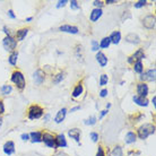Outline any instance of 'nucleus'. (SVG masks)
Segmentation results:
<instances>
[{
    "label": "nucleus",
    "instance_id": "nucleus-7",
    "mask_svg": "<svg viewBox=\"0 0 156 156\" xmlns=\"http://www.w3.org/2000/svg\"><path fill=\"white\" fill-rule=\"evenodd\" d=\"M155 20H156L155 15H148L143 20V25H144L147 30H154V28H155V24H156Z\"/></svg>",
    "mask_w": 156,
    "mask_h": 156
},
{
    "label": "nucleus",
    "instance_id": "nucleus-15",
    "mask_svg": "<svg viewBox=\"0 0 156 156\" xmlns=\"http://www.w3.org/2000/svg\"><path fill=\"white\" fill-rule=\"evenodd\" d=\"M102 14H103L102 9H98V8H94L93 10H92V12H90V22H93V23L98 22V20L101 18Z\"/></svg>",
    "mask_w": 156,
    "mask_h": 156
},
{
    "label": "nucleus",
    "instance_id": "nucleus-39",
    "mask_svg": "<svg viewBox=\"0 0 156 156\" xmlns=\"http://www.w3.org/2000/svg\"><path fill=\"white\" fill-rule=\"evenodd\" d=\"M4 113H5V104H4V101L0 100V117Z\"/></svg>",
    "mask_w": 156,
    "mask_h": 156
},
{
    "label": "nucleus",
    "instance_id": "nucleus-1",
    "mask_svg": "<svg viewBox=\"0 0 156 156\" xmlns=\"http://www.w3.org/2000/svg\"><path fill=\"white\" fill-rule=\"evenodd\" d=\"M155 133V125L154 123H146V125L140 126L137 129V135L140 139H146L148 136Z\"/></svg>",
    "mask_w": 156,
    "mask_h": 156
},
{
    "label": "nucleus",
    "instance_id": "nucleus-30",
    "mask_svg": "<svg viewBox=\"0 0 156 156\" xmlns=\"http://www.w3.org/2000/svg\"><path fill=\"white\" fill-rule=\"evenodd\" d=\"M108 82H109V77H108V75H105V74L101 75V78H100V85L105 86V85H108Z\"/></svg>",
    "mask_w": 156,
    "mask_h": 156
},
{
    "label": "nucleus",
    "instance_id": "nucleus-8",
    "mask_svg": "<svg viewBox=\"0 0 156 156\" xmlns=\"http://www.w3.org/2000/svg\"><path fill=\"white\" fill-rule=\"evenodd\" d=\"M144 58H145L144 50H143V49H138V50H137L133 55H130V57L128 58V62L133 63L135 61H141Z\"/></svg>",
    "mask_w": 156,
    "mask_h": 156
},
{
    "label": "nucleus",
    "instance_id": "nucleus-22",
    "mask_svg": "<svg viewBox=\"0 0 156 156\" xmlns=\"http://www.w3.org/2000/svg\"><path fill=\"white\" fill-rule=\"evenodd\" d=\"M110 41L111 43H113V44H119L120 43V40H121V33L119 31H114L111 35L109 36Z\"/></svg>",
    "mask_w": 156,
    "mask_h": 156
},
{
    "label": "nucleus",
    "instance_id": "nucleus-47",
    "mask_svg": "<svg viewBox=\"0 0 156 156\" xmlns=\"http://www.w3.org/2000/svg\"><path fill=\"white\" fill-rule=\"evenodd\" d=\"M49 119H50V114H49V113L45 114V115H44V121H45V122H48V121H49Z\"/></svg>",
    "mask_w": 156,
    "mask_h": 156
},
{
    "label": "nucleus",
    "instance_id": "nucleus-44",
    "mask_svg": "<svg viewBox=\"0 0 156 156\" xmlns=\"http://www.w3.org/2000/svg\"><path fill=\"white\" fill-rule=\"evenodd\" d=\"M108 112H109L108 110H103V111H101V114H100V119H102V118L104 117V115H106V114H108Z\"/></svg>",
    "mask_w": 156,
    "mask_h": 156
},
{
    "label": "nucleus",
    "instance_id": "nucleus-31",
    "mask_svg": "<svg viewBox=\"0 0 156 156\" xmlns=\"http://www.w3.org/2000/svg\"><path fill=\"white\" fill-rule=\"evenodd\" d=\"M112 156H122V148L121 146H115L112 151Z\"/></svg>",
    "mask_w": 156,
    "mask_h": 156
},
{
    "label": "nucleus",
    "instance_id": "nucleus-51",
    "mask_svg": "<svg viewBox=\"0 0 156 156\" xmlns=\"http://www.w3.org/2000/svg\"><path fill=\"white\" fill-rule=\"evenodd\" d=\"M1 126H2V118L0 117V128H1Z\"/></svg>",
    "mask_w": 156,
    "mask_h": 156
},
{
    "label": "nucleus",
    "instance_id": "nucleus-16",
    "mask_svg": "<svg viewBox=\"0 0 156 156\" xmlns=\"http://www.w3.org/2000/svg\"><path fill=\"white\" fill-rule=\"evenodd\" d=\"M96 61H98V65L101 67H105L108 65V58H106V55L103 52H100V51L96 53Z\"/></svg>",
    "mask_w": 156,
    "mask_h": 156
},
{
    "label": "nucleus",
    "instance_id": "nucleus-12",
    "mask_svg": "<svg viewBox=\"0 0 156 156\" xmlns=\"http://www.w3.org/2000/svg\"><path fill=\"white\" fill-rule=\"evenodd\" d=\"M33 78H34V82H35L37 85H41V84L44 82V79H45V74H44L43 70L37 69V70L34 73V75H33Z\"/></svg>",
    "mask_w": 156,
    "mask_h": 156
},
{
    "label": "nucleus",
    "instance_id": "nucleus-25",
    "mask_svg": "<svg viewBox=\"0 0 156 156\" xmlns=\"http://www.w3.org/2000/svg\"><path fill=\"white\" fill-rule=\"evenodd\" d=\"M17 59H18V52H17V51H14V52H12L10 55H9L8 61H9V63H10L12 66H16V65H17Z\"/></svg>",
    "mask_w": 156,
    "mask_h": 156
},
{
    "label": "nucleus",
    "instance_id": "nucleus-42",
    "mask_svg": "<svg viewBox=\"0 0 156 156\" xmlns=\"http://www.w3.org/2000/svg\"><path fill=\"white\" fill-rule=\"evenodd\" d=\"M20 138H22V140L27 141L28 139H30V133H23V135L20 136Z\"/></svg>",
    "mask_w": 156,
    "mask_h": 156
},
{
    "label": "nucleus",
    "instance_id": "nucleus-21",
    "mask_svg": "<svg viewBox=\"0 0 156 156\" xmlns=\"http://www.w3.org/2000/svg\"><path fill=\"white\" fill-rule=\"evenodd\" d=\"M30 139H32V143H41L42 141V133L41 131H32L30 133Z\"/></svg>",
    "mask_w": 156,
    "mask_h": 156
},
{
    "label": "nucleus",
    "instance_id": "nucleus-48",
    "mask_svg": "<svg viewBox=\"0 0 156 156\" xmlns=\"http://www.w3.org/2000/svg\"><path fill=\"white\" fill-rule=\"evenodd\" d=\"M115 2H117V1H115V0H106L105 1V4H115Z\"/></svg>",
    "mask_w": 156,
    "mask_h": 156
},
{
    "label": "nucleus",
    "instance_id": "nucleus-34",
    "mask_svg": "<svg viewBox=\"0 0 156 156\" xmlns=\"http://www.w3.org/2000/svg\"><path fill=\"white\" fill-rule=\"evenodd\" d=\"M90 139H92V141L93 143H98V133H90Z\"/></svg>",
    "mask_w": 156,
    "mask_h": 156
},
{
    "label": "nucleus",
    "instance_id": "nucleus-14",
    "mask_svg": "<svg viewBox=\"0 0 156 156\" xmlns=\"http://www.w3.org/2000/svg\"><path fill=\"white\" fill-rule=\"evenodd\" d=\"M58 147H67V140L63 133H59L55 136V148Z\"/></svg>",
    "mask_w": 156,
    "mask_h": 156
},
{
    "label": "nucleus",
    "instance_id": "nucleus-24",
    "mask_svg": "<svg viewBox=\"0 0 156 156\" xmlns=\"http://www.w3.org/2000/svg\"><path fill=\"white\" fill-rule=\"evenodd\" d=\"M136 133H133V131H129L127 135H126L125 137V141H126V144H133V143H135L136 141Z\"/></svg>",
    "mask_w": 156,
    "mask_h": 156
},
{
    "label": "nucleus",
    "instance_id": "nucleus-2",
    "mask_svg": "<svg viewBox=\"0 0 156 156\" xmlns=\"http://www.w3.org/2000/svg\"><path fill=\"white\" fill-rule=\"evenodd\" d=\"M12 82L17 86V88L20 90H24L26 86V82H25V77L22 71L15 70L12 74Z\"/></svg>",
    "mask_w": 156,
    "mask_h": 156
},
{
    "label": "nucleus",
    "instance_id": "nucleus-43",
    "mask_svg": "<svg viewBox=\"0 0 156 156\" xmlns=\"http://www.w3.org/2000/svg\"><path fill=\"white\" fill-rule=\"evenodd\" d=\"M8 16H9L10 18H12V20H15L16 18V16H15V14H14L12 10H8Z\"/></svg>",
    "mask_w": 156,
    "mask_h": 156
},
{
    "label": "nucleus",
    "instance_id": "nucleus-23",
    "mask_svg": "<svg viewBox=\"0 0 156 156\" xmlns=\"http://www.w3.org/2000/svg\"><path fill=\"white\" fill-rule=\"evenodd\" d=\"M83 90H84V86H83L82 83H79V84H77V86L74 88V90H73V93H71V95H73V98H79L80 95L83 94Z\"/></svg>",
    "mask_w": 156,
    "mask_h": 156
},
{
    "label": "nucleus",
    "instance_id": "nucleus-9",
    "mask_svg": "<svg viewBox=\"0 0 156 156\" xmlns=\"http://www.w3.org/2000/svg\"><path fill=\"white\" fill-rule=\"evenodd\" d=\"M136 92L138 96L146 98L148 95V86H147V84L146 83H139V84H137Z\"/></svg>",
    "mask_w": 156,
    "mask_h": 156
},
{
    "label": "nucleus",
    "instance_id": "nucleus-49",
    "mask_svg": "<svg viewBox=\"0 0 156 156\" xmlns=\"http://www.w3.org/2000/svg\"><path fill=\"white\" fill-rule=\"evenodd\" d=\"M152 102H153V105L155 106V105H156V103H155V102H156V96H153V100H152Z\"/></svg>",
    "mask_w": 156,
    "mask_h": 156
},
{
    "label": "nucleus",
    "instance_id": "nucleus-35",
    "mask_svg": "<svg viewBox=\"0 0 156 156\" xmlns=\"http://www.w3.org/2000/svg\"><path fill=\"white\" fill-rule=\"evenodd\" d=\"M98 49H100V45H98V41H92V50L98 52Z\"/></svg>",
    "mask_w": 156,
    "mask_h": 156
},
{
    "label": "nucleus",
    "instance_id": "nucleus-37",
    "mask_svg": "<svg viewBox=\"0 0 156 156\" xmlns=\"http://www.w3.org/2000/svg\"><path fill=\"white\" fill-rule=\"evenodd\" d=\"M96 156H105V153H104V149L102 146H98V152H96Z\"/></svg>",
    "mask_w": 156,
    "mask_h": 156
},
{
    "label": "nucleus",
    "instance_id": "nucleus-3",
    "mask_svg": "<svg viewBox=\"0 0 156 156\" xmlns=\"http://www.w3.org/2000/svg\"><path fill=\"white\" fill-rule=\"evenodd\" d=\"M43 113H44V110L41 108L37 104H33L28 108L27 110V117L30 120H36V119H40L42 117Z\"/></svg>",
    "mask_w": 156,
    "mask_h": 156
},
{
    "label": "nucleus",
    "instance_id": "nucleus-11",
    "mask_svg": "<svg viewBox=\"0 0 156 156\" xmlns=\"http://www.w3.org/2000/svg\"><path fill=\"white\" fill-rule=\"evenodd\" d=\"M80 135H82V131H80V129L78 128H73L68 131V136L71 137L73 139H75L79 145H80Z\"/></svg>",
    "mask_w": 156,
    "mask_h": 156
},
{
    "label": "nucleus",
    "instance_id": "nucleus-20",
    "mask_svg": "<svg viewBox=\"0 0 156 156\" xmlns=\"http://www.w3.org/2000/svg\"><path fill=\"white\" fill-rule=\"evenodd\" d=\"M133 100L137 105H139V106H147L148 105V101H147V98H141V96L135 95V96L133 98Z\"/></svg>",
    "mask_w": 156,
    "mask_h": 156
},
{
    "label": "nucleus",
    "instance_id": "nucleus-28",
    "mask_svg": "<svg viewBox=\"0 0 156 156\" xmlns=\"http://www.w3.org/2000/svg\"><path fill=\"white\" fill-rule=\"evenodd\" d=\"M110 44H111V41H110L109 36H108V37L102 39L98 45H100V48H102V49H108V48L110 47Z\"/></svg>",
    "mask_w": 156,
    "mask_h": 156
},
{
    "label": "nucleus",
    "instance_id": "nucleus-46",
    "mask_svg": "<svg viewBox=\"0 0 156 156\" xmlns=\"http://www.w3.org/2000/svg\"><path fill=\"white\" fill-rule=\"evenodd\" d=\"M4 32H5V34H6V36H8V35H10V32H9V30H8L6 26L4 27Z\"/></svg>",
    "mask_w": 156,
    "mask_h": 156
},
{
    "label": "nucleus",
    "instance_id": "nucleus-18",
    "mask_svg": "<svg viewBox=\"0 0 156 156\" xmlns=\"http://www.w3.org/2000/svg\"><path fill=\"white\" fill-rule=\"evenodd\" d=\"M28 31H30V28L27 27H24V28H20V30H18V31L16 32V41H23L25 37H26V35H27Z\"/></svg>",
    "mask_w": 156,
    "mask_h": 156
},
{
    "label": "nucleus",
    "instance_id": "nucleus-32",
    "mask_svg": "<svg viewBox=\"0 0 156 156\" xmlns=\"http://www.w3.org/2000/svg\"><path fill=\"white\" fill-rule=\"evenodd\" d=\"M84 123H85V125H87V126H93V125H95V123H96V118L94 117V115H92V117H90L88 119H86Z\"/></svg>",
    "mask_w": 156,
    "mask_h": 156
},
{
    "label": "nucleus",
    "instance_id": "nucleus-41",
    "mask_svg": "<svg viewBox=\"0 0 156 156\" xmlns=\"http://www.w3.org/2000/svg\"><path fill=\"white\" fill-rule=\"evenodd\" d=\"M108 94H109V90H106V88H103V90L100 92V96H101V98H105Z\"/></svg>",
    "mask_w": 156,
    "mask_h": 156
},
{
    "label": "nucleus",
    "instance_id": "nucleus-17",
    "mask_svg": "<svg viewBox=\"0 0 156 156\" xmlns=\"http://www.w3.org/2000/svg\"><path fill=\"white\" fill-rule=\"evenodd\" d=\"M66 115H67V109L66 108H62V109L59 110V112L57 113V115L55 118V121L57 123H61L66 119Z\"/></svg>",
    "mask_w": 156,
    "mask_h": 156
},
{
    "label": "nucleus",
    "instance_id": "nucleus-19",
    "mask_svg": "<svg viewBox=\"0 0 156 156\" xmlns=\"http://www.w3.org/2000/svg\"><path fill=\"white\" fill-rule=\"evenodd\" d=\"M126 41L129 43H133V44H139V43L141 42L140 37L137 35V34H135V33L128 34V35L126 36Z\"/></svg>",
    "mask_w": 156,
    "mask_h": 156
},
{
    "label": "nucleus",
    "instance_id": "nucleus-29",
    "mask_svg": "<svg viewBox=\"0 0 156 156\" xmlns=\"http://www.w3.org/2000/svg\"><path fill=\"white\" fill-rule=\"evenodd\" d=\"M63 78H65V73H59L58 75L53 76V83L55 84H59L60 82H62Z\"/></svg>",
    "mask_w": 156,
    "mask_h": 156
},
{
    "label": "nucleus",
    "instance_id": "nucleus-5",
    "mask_svg": "<svg viewBox=\"0 0 156 156\" xmlns=\"http://www.w3.org/2000/svg\"><path fill=\"white\" fill-rule=\"evenodd\" d=\"M42 141L47 145L48 147L51 148H55V136H53L50 133H42Z\"/></svg>",
    "mask_w": 156,
    "mask_h": 156
},
{
    "label": "nucleus",
    "instance_id": "nucleus-10",
    "mask_svg": "<svg viewBox=\"0 0 156 156\" xmlns=\"http://www.w3.org/2000/svg\"><path fill=\"white\" fill-rule=\"evenodd\" d=\"M4 153L6 155H12L15 153V143L12 140H8L4 145Z\"/></svg>",
    "mask_w": 156,
    "mask_h": 156
},
{
    "label": "nucleus",
    "instance_id": "nucleus-50",
    "mask_svg": "<svg viewBox=\"0 0 156 156\" xmlns=\"http://www.w3.org/2000/svg\"><path fill=\"white\" fill-rule=\"evenodd\" d=\"M32 20H33V17H27V18H26V22H31Z\"/></svg>",
    "mask_w": 156,
    "mask_h": 156
},
{
    "label": "nucleus",
    "instance_id": "nucleus-33",
    "mask_svg": "<svg viewBox=\"0 0 156 156\" xmlns=\"http://www.w3.org/2000/svg\"><path fill=\"white\" fill-rule=\"evenodd\" d=\"M146 4H147V1H145V0H140V1H137V2H135V4H133V6H135V8H141V7H144Z\"/></svg>",
    "mask_w": 156,
    "mask_h": 156
},
{
    "label": "nucleus",
    "instance_id": "nucleus-13",
    "mask_svg": "<svg viewBox=\"0 0 156 156\" xmlns=\"http://www.w3.org/2000/svg\"><path fill=\"white\" fill-rule=\"evenodd\" d=\"M59 31L60 32H65V33H70V34H77L78 32V27L76 26H73V25H62V26H60L59 27Z\"/></svg>",
    "mask_w": 156,
    "mask_h": 156
},
{
    "label": "nucleus",
    "instance_id": "nucleus-45",
    "mask_svg": "<svg viewBox=\"0 0 156 156\" xmlns=\"http://www.w3.org/2000/svg\"><path fill=\"white\" fill-rule=\"evenodd\" d=\"M77 110H80V105H77V106H74V108H71L70 112H75V111H77Z\"/></svg>",
    "mask_w": 156,
    "mask_h": 156
},
{
    "label": "nucleus",
    "instance_id": "nucleus-40",
    "mask_svg": "<svg viewBox=\"0 0 156 156\" xmlns=\"http://www.w3.org/2000/svg\"><path fill=\"white\" fill-rule=\"evenodd\" d=\"M67 4H68V1H67V0H61V1H59V2H58V5H57V8L65 7Z\"/></svg>",
    "mask_w": 156,
    "mask_h": 156
},
{
    "label": "nucleus",
    "instance_id": "nucleus-26",
    "mask_svg": "<svg viewBox=\"0 0 156 156\" xmlns=\"http://www.w3.org/2000/svg\"><path fill=\"white\" fill-rule=\"evenodd\" d=\"M133 70H135V73L141 74V73L144 71V65H143V61H135V62H133Z\"/></svg>",
    "mask_w": 156,
    "mask_h": 156
},
{
    "label": "nucleus",
    "instance_id": "nucleus-4",
    "mask_svg": "<svg viewBox=\"0 0 156 156\" xmlns=\"http://www.w3.org/2000/svg\"><path fill=\"white\" fill-rule=\"evenodd\" d=\"M2 45H4L5 50L6 51L14 52L16 47H17V41H16L12 36L8 35V36H6V37L4 39V41H2Z\"/></svg>",
    "mask_w": 156,
    "mask_h": 156
},
{
    "label": "nucleus",
    "instance_id": "nucleus-36",
    "mask_svg": "<svg viewBox=\"0 0 156 156\" xmlns=\"http://www.w3.org/2000/svg\"><path fill=\"white\" fill-rule=\"evenodd\" d=\"M93 5L95 6V8L102 9V7H103V5H104V2H103V1H98V0H95V1L93 2Z\"/></svg>",
    "mask_w": 156,
    "mask_h": 156
},
{
    "label": "nucleus",
    "instance_id": "nucleus-38",
    "mask_svg": "<svg viewBox=\"0 0 156 156\" xmlns=\"http://www.w3.org/2000/svg\"><path fill=\"white\" fill-rule=\"evenodd\" d=\"M70 8L71 9H78V8H79V5H78V2L76 0L70 1Z\"/></svg>",
    "mask_w": 156,
    "mask_h": 156
},
{
    "label": "nucleus",
    "instance_id": "nucleus-6",
    "mask_svg": "<svg viewBox=\"0 0 156 156\" xmlns=\"http://www.w3.org/2000/svg\"><path fill=\"white\" fill-rule=\"evenodd\" d=\"M155 74H156L155 68H153V69H148V70H146V71H144V73H141V75H140L141 83L154 82V80H155Z\"/></svg>",
    "mask_w": 156,
    "mask_h": 156
},
{
    "label": "nucleus",
    "instance_id": "nucleus-27",
    "mask_svg": "<svg viewBox=\"0 0 156 156\" xmlns=\"http://www.w3.org/2000/svg\"><path fill=\"white\" fill-rule=\"evenodd\" d=\"M0 92L2 95H9V94L12 92V85H8V84H5V85L1 86V88H0Z\"/></svg>",
    "mask_w": 156,
    "mask_h": 156
}]
</instances>
